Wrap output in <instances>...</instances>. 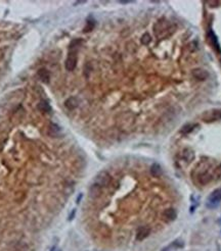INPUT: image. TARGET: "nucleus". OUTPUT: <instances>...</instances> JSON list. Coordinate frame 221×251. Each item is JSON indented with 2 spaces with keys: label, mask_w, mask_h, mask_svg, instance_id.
I'll return each instance as SVG.
<instances>
[{
  "label": "nucleus",
  "mask_w": 221,
  "mask_h": 251,
  "mask_svg": "<svg viewBox=\"0 0 221 251\" xmlns=\"http://www.w3.org/2000/svg\"><path fill=\"white\" fill-rule=\"evenodd\" d=\"M155 35L159 38H164L172 33V26L165 19H162L155 25L154 27Z\"/></svg>",
  "instance_id": "1"
},
{
  "label": "nucleus",
  "mask_w": 221,
  "mask_h": 251,
  "mask_svg": "<svg viewBox=\"0 0 221 251\" xmlns=\"http://www.w3.org/2000/svg\"><path fill=\"white\" fill-rule=\"evenodd\" d=\"M111 176L108 175L107 171H101L98 175H97V177L95 178V185L99 186L100 188L103 187H107L108 185H110L111 183Z\"/></svg>",
  "instance_id": "2"
},
{
  "label": "nucleus",
  "mask_w": 221,
  "mask_h": 251,
  "mask_svg": "<svg viewBox=\"0 0 221 251\" xmlns=\"http://www.w3.org/2000/svg\"><path fill=\"white\" fill-rule=\"evenodd\" d=\"M203 120L207 123H211V121H220L221 120V109H213L204 113L203 116Z\"/></svg>",
  "instance_id": "3"
},
{
  "label": "nucleus",
  "mask_w": 221,
  "mask_h": 251,
  "mask_svg": "<svg viewBox=\"0 0 221 251\" xmlns=\"http://www.w3.org/2000/svg\"><path fill=\"white\" fill-rule=\"evenodd\" d=\"M221 201V188L215 189L208 197V206L214 207L218 205Z\"/></svg>",
  "instance_id": "4"
},
{
  "label": "nucleus",
  "mask_w": 221,
  "mask_h": 251,
  "mask_svg": "<svg viewBox=\"0 0 221 251\" xmlns=\"http://www.w3.org/2000/svg\"><path fill=\"white\" fill-rule=\"evenodd\" d=\"M77 53L76 51H72L70 54H69L68 58L66 59V62H65V66H66L67 71H72L75 67L76 64H77Z\"/></svg>",
  "instance_id": "5"
},
{
  "label": "nucleus",
  "mask_w": 221,
  "mask_h": 251,
  "mask_svg": "<svg viewBox=\"0 0 221 251\" xmlns=\"http://www.w3.org/2000/svg\"><path fill=\"white\" fill-rule=\"evenodd\" d=\"M208 39H209L210 44H211L212 47L215 49V51L218 52V53H221V47H220L218 38H217V36L215 35V33L212 30H209V32H208Z\"/></svg>",
  "instance_id": "6"
},
{
  "label": "nucleus",
  "mask_w": 221,
  "mask_h": 251,
  "mask_svg": "<svg viewBox=\"0 0 221 251\" xmlns=\"http://www.w3.org/2000/svg\"><path fill=\"white\" fill-rule=\"evenodd\" d=\"M191 75H193V77L195 79V80H199V81H205V80H207L208 77H209L208 71L204 69H201V67H198V69L193 70Z\"/></svg>",
  "instance_id": "7"
},
{
  "label": "nucleus",
  "mask_w": 221,
  "mask_h": 251,
  "mask_svg": "<svg viewBox=\"0 0 221 251\" xmlns=\"http://www.w3.org/2000/svg\"><path fill=\"white\" fill-rule=\"evenodd\" d=\"M151 234V229L148 227H140L136 232V239L138 241H142V240L147 239Z\"/></svg>",
  "instance_id": "8"
},
{
  "label": "nucleus",
  "mask_w": 221,
  "mask_h": 251,
  "mask_svg": "<svg viewBox=\"0 0 221 251\" xmlns=\"http://www.w3.org/2000/svg\"><path fill=\"white\" fill-rule=\"evenodd\" d=\"M181 156H182V159L185 161V162L190 163L195 159V152L193 151V149L185 148L183 149L182 153H181Z\"/></svg>",
  "instance_id": "9"
},
{
  "label": "nucleus",
  "mask_w": 221,
  "mask_h": 251,
  "mask_svg": "<svg viewBox=\"0 0 221 251\" xmlns=\"http://www.w3.org/2000/svg\"><path fill=\"white\" fill-rule=\"evenodd\" d=\"M183 246H184L183 241H181V240H175V241L172 242L170 245L165 247V248H163L162 251H175L177 249L183 248Z\"/></svg>",
  "instance_id": "10"
},
{
  "label": "nucleus",
  "mask_w": 221,
  "mask_h": 251,
  "mask_svg": "<svg viewBox=\"0 0 221 251\" xmlns=\"http://www.w3.org/2000/svg\"><path fill=\"white\" fill-rule=\"evenodd\" d=\"M163 217H164L167 221H175V218L177 217L176 210L174 208H168V209H166L164 212H163Z\"/></svg>",
  "instance_id": "11"
},
{
  "label": "nucleus",
  "mask_w": 221,
  "mask_h": 251,
  "mask_svg": "<svg viewBox=\"0 0 221 251\" xmlns=\"http://www.w3.org/2000/svg\"><path fill=\"white\" fill-rule=\"evenodd\" d=\"M151 174L153 177L155 178H159V177H161L162 174H163V170H162V167L161 166L159 163H154L153 166L151 167Z\"/></svg>",
  "instance_id": "12"
},
{
  "label": "nucleus",
  "mask_w": 221,
  "mask_h": 251,
  "mask_svg": "<svg viewBox=\"0 0 221 251\" xmlns=\"http://www.w3.org/2000/svg\"><path fill=\"white\" fill-rule=\"evenodd\" d=\"M65 106L67 107L68 109H75L76 107L78 106V99L75 98V97H70L66 100V102H65Z\"/></svg>",
  "instance_id": "13"
},
{
  "label": "nucleus",
  "mask_w": 221,
  "mask_h": 251,
  "mask_svg": "<svg viewBox=\"0 0 221 251\" xmlns=\"http://www.w3.org/2000/svg\"><path fill=\"white\" fill-rule=\"evenodd\" d=\"M38 76L39 78H40V80L43 82V83H48L49 82V73H48V71L45 70V69H41V70H39L38 71Z\"/></svg>",
  "instance_id": "14"
},
{
  "label": "nucleus",
  "mask_w": 221,
  "mask_h": 251,
  "mask_svg": "<svg viewBox=\"0 0 221 251\" xmlns=\"http://www.w3.org/2000/svg\"><path fill=\"white\" fill-rule=\"evenodd\" d=\"M197 127H198L197 124H186V125H184L182 128H181L180 133H181V134H184V135L190 134V133L193 132Z\"/></svg>",
  "instance_id": "15"
},
{
  "label": "nucleus",
  "mask_w": 221,
  "mask_h": 251,
  "mask_svg": "<svg viewBox=\"0 0 221 251\" xmlns=\"http://www.w3.org/2000/svg\"><path fill=\"white\" fill-rule=\"evenodd\" d=\"M48 132H49V135L53 136V137H56V136H59L60 134L61 130H60V128L57 125H55V124H50Z\"/></svg>",
  "instance_id": "16"
},
{
  "label": "nucleus",
  "mask_w": 221,
  "mask_h": 251,
  "mask_svg": "<svg viewBox=\"0 0 221 251\" xmlns=\"http://www.w3.org/2000/svg\"><path fill=\"white\" fill-rule=\"evenodd\" d=\"M38 108L42 112H49L50 110H51V107H50V105L48 104V102H47V101H41V102H39Z\"/></svg>",
  "instance_id": "17"
},
{
  "label": "nucleus",
  "mask_w": 221,
  "mask_h": 251,
  "mask_svg": "<svg viewBox=\"0 0 221 251\" xmlns=\"http://www.w3.org/2000/svg\"><path fill=\"white\" fill-rule=\"evenodd\" d=\"M100 191H101V188L99 187V186L94 184L91 187V189H90V194H91L92 196H98L100 194Z\"/></svg>",
  "instance_id": "18"
},
{
  "label": "nucleus",
  "mask_w": 221,
  "mask_h": 251,
  "mask_svg": "<svg viewBox=\"0 0 221 251\" xmlns=\"http://www.w3.org/2000/svg\"><path fill=\"white\" fill-rule=\"evenodd\" d=\"M151 41V38L148 33H146L142 35V37H141V43H142L143 45H148Z\"/></svg>",
  "instance_id": "19"
},
{
  "label": "nucleus",
  "mask_w": 221,
  "mask_h": 251,
  "mask_svg": "<svg viewBox=\"0 0 221 251\" xmlns=\"http://www.w3.org/2000/svg\"><path fill=\"white\" fill-rule=\"evenodd\" d=\"M94 28V21H87L86 24V27L84 28V32H90Z\"/></svg>",
  "instance_id": "20"
},
{
  "label": "nucleus",
  "mask_w": 221,
  "mask_h": 251,
  "mask_svg": "<svg viewBox=\"0 0 221 251\" xmlns=\"http://www.w3.org/2000/svg\"><path fill=\"white\" fill-rule=\"evenodd\" d=\"M51 251H56V249L55 248H52V250Z\"/></svg>",
  "instance_id": "21"
},
{
  "label": "nucleus",
  "mask_w": 221,
  "mask_h": 251,
  "mask_svg": "<svg viewBox=\"0 0 221 251\" xmlns=\"http://www.w3.org/2000/svg\"><path fill=\"white\" fill-rule=\"evenodd\" d=\"M218 170H220V171H221V164H220V167H219V168H218Z\"/></svg>",
  "instance_id": "22"
},
{
  "label": "nucleus",
  "mask_w": 221,
  "mask_h": 251,
  "mask_svg": "<svg viewBox=\"0 0 221 251\" xmlns=\"http://www.w3.org/2000/svg\"><path fill=\"white\" fill-rule=\"evenodd\" d=\"M220 62H221V58H220Z\"/></svg>",
  "instance_id": "23"
},
{
  "label": "nucleus",
  "mask_w": 221,
  "mask_h": 251,
  "mask_svg": "<svg viewBox=\"0 0 221 251\" xmlns=\"http://www.w3.org/2000/svg\"><path fill=\"white\" fill-rule=\"evenodd\" d=\"M220 233H221V231H220Z\"/></svg>",
  "instance_id": "24"
}]
</instances>
